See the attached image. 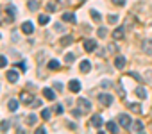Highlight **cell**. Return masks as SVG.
Instances as JSON below:
<instances>
[{"mask_svg":"<svg viewBox=\"0 0 152 134\" xmlns=\"http://www.w3.org/2000/svg\"><path fill=\"white\" fill-rule=\"evenodd\" d=\"M113 100H115V97H113L111 93H100V95H99V102H100L102 106H111Z\"/></svg>","mask_w":152,"mask_h":134,"instance_id":"6da1fadb","label":"cell"},{"mask_svg":"<svg viewBox=\"0 0 152 134\" xmlns=\"http://www.w3.org/2000/svg\"><path fill=\"white\" fill-rule=\"evenodd\" d=\"M118 123H120L124 129H131L132 120H131V116H129V114H118Z\"/></svg>","mask_w":152,"mask_h":134,"instance_id":"7a4b0ae2","label":"cell"},{"mask_svg":"<svg viewBox=\"0 0 152 134\" xmlns=\"http://www.w3.org/2000/svg\"><path fill=\"white\" fill-rule=\"evenodd\" d=\"M77 104H79V107H81L83 113H90V111H91V104H90L88 98H83V97H81V98L77 100Z\"/></svg>","mask_w":152,"mask_h":134,"instance_id":"3957f363","label":"cell"},{"mask_svg":"<svg viewBox=\"0 0 152 134\" xmlns=\"http://www.w3.org/2000/svg\"><path fill=\"white\" fill-rule=\"evenodd\" d=\"M141 50H143L145 54L152 55V39H150V38H148V39H143V41H141Z\"/></svg>","mask_w":152,"mask_h":134,"instance_id":"277c9868","label":"cell"},{"mask_svg":"<svg viewBox=\"0 0 152 134\" xmlns=\"http://www.w3.org/2000/svg\"><path fill=\"white\" fill-rule=\"evenodd\" d=\"M68 90H70L72 93H79V91H81V82L75 81V79L70 81V82H68Z\"/></svg>","mask_w":152,"mask_h":134,"instance_id":"5b68a950","label":"cell"},{"mask_svg":"<svg viewBox=\"0 0 152 134\" xmlns=\"http://www.w3.org/2000/svg\"><path fill=\"white\" fill-rule=\"evenodd\" d=\"M95 47H99V45H97V39H86V41H84V50H86V52H93Z\"/></svg>","mask_w":152,"mask_h":134,"instance_id":"8992f818","label":"cell"},{"mask_svg":"<svg viewBox=\"0 0 152 134\" xmlns=\"http://www.w3.org/2000/svg\"><path fill=\"white\" fill-rule=\"evenodd\" d=\"M125 63H127V61H125L124 55H116V57H115V66H116L118 70H124V68H125Z\"/></svg>","mask_w":152,"mask_h":134,"instance_id":"52a82bcc","label":"cell"},{"mask_svg":"<svg viewBox=\"0 0 152 134\" xmlns=\"http://www.w3.org/2000/svg\"><path fill=\"white\" fill-rule=\"evenodd\" d=\"M32 100H34V97H32L31 93H25V91H23V93L20 95V102H23V104H27V106H31Z\"/></svg>","mask_w":152,"mask_h":134,"instance_id":"ba28073f","label":"cell"},{"mask_svg":"<svg viewBox=\"0 0 152 134\" xmlns=\"http://www.w3.org/2000/svg\"><path fill=\"white\" fill-rule=\"evenodd\" d=\"M91 125H93V127H97V129H102V125H104L102 116H100V114H95V116L91 118Z\"/></svg>","mask_w":152,"mask_h":134,"instance_id":"9c48e42d","label":"cell"},{"mask_svg":"<svg viewBox=\"0 0 152 134\" xmlns=\"http://www.w3.org/2000/svg\"><path fill=\"white\" fill-rule=\"evenodd\" d=\"M79 70H81L83 74H88V72L91 70V63H90L88 59H83V63H81V66H79Z\"/></svg>","mask_w":152,"mask_h":134,"instance_id":"30bf717a","label":"cell"},{"mask_svg":"<svg viewBox=\"0 0 152 134\" xmlns=\"http://www.w3.org/2000/svg\"><path fill=\"white\" fill-rule=\"evenodd\" d=\"M6 77H7V81H9L11 84H15V82L18 81V72H16V70H9V72L6 74Z\"/></svg>","mask_w":152,"mask_h":134,"instance_id":"8fae6325","label":"cell"},{"mask_svg":"<svg viewBox=\"0 0 152 134\" xmlns=\"http://www.w3.org/2000/svg\"><path fill=\"white\" fill-rule=\"evenodd\" d=\"M63 22H66V23H77L73 13H63Z\"/></svg>","mask_w":152,"mask_h":134,"instance_id":"7c38bea8","label":"cell"},{"mask_svg":"<svg viewBox=\"0 0 152 134\" xmlns=\"http://www.w3.org/2000/svg\"><path fill=\"white\" fill-rule=\"evenodd\" d=\"M22 31H23L25 34H32V32H34V25H32L31 22H23V23H22Z\"/></svg>","mask_w":152,"mask_h":134,"instance_id":"4fadbf2b","label":"cell"},{"mask_svg":"<svg viewBox=\"0 0 152 134\" xmlns=\"http://www.w3.org/2000/svg\"><path fill=\"white\" fill-rule=\"evenodd\" d=\"M124 31H125V27H116L115 31H113V38L118 41V39H124Z\"/></svg>","mask_w":152,"mask_h":134,"instance_id":"5bb4252c","label":"cell"},{"mask_svg":"<svg viewBox=\"0 0 152 134\" xmlns=\"http://www.w3.org/2000/svg\"><path fill=\"white\" fill-rule=\"evenodd\" d=\"M131 130H132V132H141V130H143V122H140V120L132 122V125H131Z\"/></svg>","mask_w":152,"mask_h":134,"instance_id":"9a60e30c","label":"cell"},{"mask_svg":"<svg viewBox=\"0 0 152 134\" xmlns=\"http://www.w3.org/2000/svg\"><path fill=\"white\" fill-rule=\"evenodd\" d=\"M43 95H45V98H48V100H54V98H56V93H54L50 88H43Z\"/></svg>","mask_w":152,"mask_h":134,"instance_id":"2e32d148","label":"cell"},{"mask_svg":"<svg viewBox=\"0 0 152 134\" xmlns=\"http://www.w3.org/2000/svg\"><path fill=\"white\" fill-rule=\"evenodd\" d=\"M18 106H20V102H18V100H15V98H11V100L7 102L9 111H16V109H18Z\"/></svg>","mask_w":152,"mask_h":134,"instance_id":"e0dca14e","label":"cell"},{"mask_svg":"<svg viewBox=\"0 0 152 134\" xmlns=\"http://www.w3.org/2000/svg\"><path fill=\"white\" fill-rule=\"evenodd\" d=\"M136 95H138L141 100L147 98V91H145V88H143V86H138V88H136Z\"/></svg>","mask_w":152,"mask_h":134,"instance_id":"ac0fdd59","label":"cell"},{"mask_svg":"<svg viewBox=\"0 0 152 134\" xmlns=\"http://www.w3.org/2000/svg\"><path fill=\"white\" fill-rule=\"evenodd\" d=\"M127 106H129L131 111H134V113H141V106H140V104H136V102H129Z\"/></svg>","mask_w":152,"mask_h":134,"instance_id":"d6986e66","label":"cell"},{"mask_svg":"<svg viewBox=\"0 0 152 134\" xmlns=\"http://www.w3.org/2000/svg\"><path fill=\"white\" fill-rule=\"evenodd\" d=\"M106 129H107L109 132H118V125H116L115 122H107V123H106Z\"/></svg>","mask_w":152,"mask_h":134,"instance_id":"ffe728a7","label":"cell"},{"mask_svg":"<svg viewBox=\"0 0 152 134\" xmlns=\"http://www.w3.org/2000/svg\"><path fill=\"white\" fill-rule=\"evenodd\" d=\"M59 66H61V64H59L57 59H50V63H48V68H50V70H59Z\"/></svg>","mask_w":152,"mask_h":134,"instance_id":"44dd1931","label":"cell"},{"mask_svg":"<svg viewBox=\"0 0 152 134\" xmlns=\"http://www.w3.org/2000/svg\"><path fill=\"white\" fill-rule=\"evenodd\" d=\"M90 15H91V18H93L95 22H100V20H102L100 13H99V11H95V9H91V11H90Z\"/></svg>","mask_w":152,"mask_h":134,"instance_id":"7402d4cb","label":"cell"},{"mask_svg":"<svg viewBox=\"0 0 152 134\" xmlns=\"http://www.w3.org/2000/svg\"><path fill=\"white\" fill-rule=\"evenodd\" d=\"M48 15H39V18H38V22H39V25H47L48 23Z\"/></svg>","mask_w":152,"mask_h":134,"instance_id":"603a6c76","label":"cell"},{"mask_svg":"<svg viewBox=\"0 0 152 134\" xmlns=\"http://www.w3.org/2000/svg\"><path fill=\"white\" fill-rule=\"evenodd\" d=\"M36 122H38V116H36V114H29V116H27V123H29V125H34Z\"/></svg>","mask_w":152,"mask_h":134,"instance_id":"cb8c5ba5","label":"cell"},{"mask_svg":"<svg viewBox=\"0 0 152 134\" xmlns=\"http://www.w3.org/2000/svg\"><path fill=\"white\" fill-rule=\"evenodd\" d=\"M29 9L31 11H38V0H29Z\"/></svg>","mask_w":152,"mask_h":134,"instance_id":"d4e9b609","label":"cell"},{"mask_svg":"<svg viewBox=\"0 0 152 134\" xmlns=\"http://www.w3.org/2000/svg\"><path fill=\"white\" fill-rule=\"evenodd\" d=\"M7 129H9V122H7V120H4L2 123H0V130H2V132H6Z\"/></svg>","mask_w":152,"mask_h":134,"instance_id":"484cf974","label":"cell"},{"mask_svg":"<svg viewBox=\"0 0 152 134\" xmlns=\"http://www.w3.org/2000/svg\"><path fill=\"white\" fill-rule=\"evenodd\" d=\"M107 22H109V23H113V25H115V23H116V22H118V16H116V15H109V16H107Z\"/></svg>","mask_w":152,"mask_h":134,"instance_id":"4316f807","label":"cell"},{"mask_svg":"<svg viewBox=\"0 0 152 134\" xmlns=\"http://www.w3.org/2000/svg\"><path fill=\"white\" fill-rule=\"evenodd\" d=\"M107 36V29L106 27H100L99 29V38H106Z\"/></svg>","mask_w":152,"mask_h":134,"instance_id":"83f0119b","label":"cell"},{"mask_svg":"<svg viewBox=\"0 0 152 134\" xmlns=\"http://www.w3.org/2000/svg\"><path fill=\"white\" fill-rule=\"evenodd\" d=\"M73 39H72V36H64L63 39H61V45H70Z\"/></svg>","mask_w":152,"mask_h":134,"instance_id":"f1b7e54d","label":"cell"},{"mask_svg":"<svg viewBox=\"0 0 152 134\" xmlns=\"http://www.w3.org/2000/svg\"><path fill=\"white\" fill-rule=\"evenodd\" d=\"M7 15H9L11 18H15V15H16V9H15L13 6H9V7H7Z\"/></svg>","mask_w":152,"mask_h":134,"instance_id":"f546056e","label":"cell"},{"mask_svg":"<svg viewBox=\"0 0 152 134\" xmlns=\"http://www.w3.org/2000/svg\"><path fill=\"white\" fill-rule=\"evenodd\" d=\"M41 118L48 120V118H50V109H43V111H41Z\"/></svg>","mask_w":152,"mask_h":134,"instance_id":"4dcf8cb0","label":"cell"},{"mask_svg":"<svg viewBox=\"0 0 152 134\" xmlns=\"http://www.w3.org/2000/svg\"><path fill=\"white\" fill-rule=\"evenodd\" d=\"M6 66H7V59L4 55H0V68H6Z\"/></svg>","mask_w":152,"mask_h":134,"instance_id":"1f68e13d","label":"cell"},{"mask_svg":"<svg viewBox=\"0 0 152 134\" xmlns=\"http://www.w3.org/2000/svg\"><path fill=\"white\" fill-rule=\"evenodd\" d=\"M64 61H66V63L70 64V63L73 61V54H72V52H70V54H66V55H64Z\"/></svg>","mask_w":152,"mask_h":134,"instance_id":"d6a6232c","label":"cell"},{"mask_svg":"<svg viewBox=\"0 0 152 134\" xmlns=\"http://www.w3.org/2000/svg\"><path fill=\"white\" fill-rule=\"evenodd\" d=\"M111 2H113L115 6H125V2H127V0H111Z\"/></svg>","mask_w":152,"mask_h":134,"instance_id":"836d02e7","label":"cell"},{"mask_svg":"<svg viewBox=\"0 0 152 134\" xmlns=\"http://www.w3.org/2000/svg\"><path fill=\"white\" fill-rule=\"evenodd\" d=\"M56 9H57V7H56L54 4H47V11H48V13H54Z\"/></svg>","mask_w":152,"mask_h":134,"instance_id":"e575fe53","label":"cell"},{"mask_svg":"<svg viewBox=\"0 0 152 134\" xmlns=\"http://www.w3.org/2000/svg\"><path fill=\"white\" fill-rule=\"evenodd\" d=\"M129 75H131L132 79H136V81H141V77H140V75H138L136 72H129Z\"/></svg>","mask_w":152,"mask_h":134,"instance_id":"d590c367","label":"cell"},{"mask_svg":"<svg viewBox=\"0 0 152 134\" xmlns=\"http://www.w3.org/2000/svg\"><path fill=\"white\" fill-rule=\"evenodd\" d=\"M38 106H41V100L34 98V100H32V104H31V107H38Z\"/></svg>","mask_w":152,"mask_h":134,"instance_id":"8d00e7d4","label":"cell"},{"mask_svg":"<svg viewBox=\"0 0 152 134\" xmlns=\"http://www.w3.org/2000/svg\"><path fill=\"white\" fill-rule=\"evenodd\" d=\"M56 114H63V106H61V104L56 106Z\"/></svg>","mask_w":152,"mask_h":134,"instance_id":"74e56055","label":"cell"},{"mask_svg":"<svg viewBox=\"0 0 152 134\" xmlns=\"http://www.w3.org/2000/svg\"><path fill=\"white\" fill-rule=\"evenodd\" d=\"M18 68H20L22 72H27V64H25V63H18Z\"/></svg>","mask_w":152,"mask_h":134,"instance_id":"f35d334b","label":"cell"},{"mask_svg":"<svg viewBox=\"0 0 152 134\" xmlns=\"http://www.w3.org/2000/svg\"><path fill=\"white\" fill-rule=\"evenodd\" d=\"M54 88H56L57 91H63V84H61V82H54Z\"/></svg>","mask_w":152,"mask_h":134,"instance_id":"ab89813d","label":"cell"},{"mask_svg":"<svg viewBox=\"0 0 152 134\" xmlns=\"http://www.w3.org/2000/svg\"><path fill=\"white\" fill-rule=\"evenodd\" d=\"M36 132H38V134H45V132H47V129H45V127H39Z\"/></svg>","mask_w":152,"mask_h":134,"instance_id":"60d3db41","label":"cell"},{"mask_svg":"<svg viewBox=\"0 0 152 134\" xmlns=\"http://www.w3.org/2000/svg\"><path fill=\"white\" fill-rule=\"evenodd\" d=\"M54 29H56V31H63V25H61V23H56Z\"/></svg>","mask_w":152,"mask_h":134,"instance_id":"b9f144b4","label":"cell"},{"mask_svg":"<svg viewBox=\"0 0 152 134\" xmlns=\"http://www.w3.org/2000/svg\"><path fill=\"white\" fill-rule=\"evenodd\" d=\"M57 2H59V6H66V4H70L68 0H57Z\"/></svg>","mask_w":152,"mask_h":134,"instance_id":"7bdbcfd3","label":"cell"},{"mask_svg":"<svg viewBox=\"0 0 152 134\" xmlns=\"http://www.w3.org/2000/svg\"><path fill=\"white\" fill-rule=\"evenodd\" d=\"M81 2H84V0H81Z\"/></svg>","mask_w":152,"mask_h":134,"instance_id":"ee69618b","label":"cell"}]
</instances>
